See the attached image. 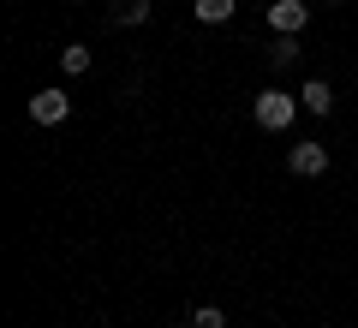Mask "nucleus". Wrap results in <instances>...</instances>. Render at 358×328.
<instances>
[{
  "label": "nucleus",
  "mask_w": 358,
  "mask_h": 328,
  "mask_svg": "<svg viewBox=\"0 0 358 328\" xmlns=\"http://www.w3.org/2000/svg\"><path fill=\"white\" fill-rule=\"evenodd\" d=\"M150 18V0H120L114 6V24H143Z\"/></svg>",
  "instance_id": "obj_7"
},
{
  "label": "nucleus",
  "mask_w": 358,
  "mask_h": 328,
  "mask_svg": "<svg viewBox=\"0 0 358 328\" xmlns=\"http://www.w3.org/2000/svg\"><path fill=\"white\" fill-rule=\"evenodd\" d=\"M299 101H305L310 114H329V108H334V90H329V84H322V78H310V84H305V90H299Z\"/></svg>",
  "instance_id": "obj_5"
},
{
  "label": "nucleus",
  "mask_w": 358,
  "mask_h": 328,
  "mask_svg": "<svg viewBox=\"0 0 358 328\" xmlns=\"http://www.w3.org/2000/svg\"><path fill=\"white\" fill-rule=\"evenodd\" d=\"M66 114H72V96H66V90H36V96H30V120H36V126H60Z\"/></svg>",
  "instance_id": "obj_3"
},
{
  "label": "nucleus",
  "mask_w": 358,
  "mask_h": 328,
  "mask_svg": "<svg viewBox=\"0 0 358 328\" xmlns=\"http://www.w3.org/2000/svg\"><path fill=\"white\" fill-rule=\"evenodd\" d=\"M322 6H334V0H322Z\"/></svg>",
  "instance_id": "obj_11"
},
{
  "label": "nucleus",
  "mask_w": 358,
  "mask_h": 328,
  "mask_svg": "<svg viewBox=\"0 0 358 328\" xmlns=\"http://www.w3.org/2000/svg\"><path fill=\"white\" fill-rule=\"evenodd\" d=\"M305 18H310L305 0H268V30H275V36H299Z\"/></svg>",
  "instance_id": "obj_2"
},
{
  "label": "nucleus",
  "mask_w": 358,
  "mask_h": 328,
  "mask_svg": "<svg viewBox=\"0 0 358 328\" xmlns=\"http://www.w3.org/2000/svg\"><path fill=\"white\" fill-rule=\"evenodd\" d=\"M287 167H293L299 179H322V173H329V150H322V143H293Z\"/></svg>",
  "instance_id": "obj_4"
},
{
  "label": "nucleus",
  "mask_w": 358,
  "mask_h": 328,
  "mask_svg": "<svg viewBox=\"0 0 358 328\" xmlns=\"http://www.w3.org/2000/svg\"><path fill=\"white\" fill-rule=\"evenodd\" d=\"M192 322H197V328H227V316H221L215 304H197V316H192Z\"/></svg>",
  "instance_id": "obj_10"
},
{
  "label": "nucleus",
  "mask_w": 358,
  "mask_h": 328,
  "mask_svg": "<svg viewBox=\"0 0 358 328\" xmlns=\"http://www.w3.org/2000/svg\"><path fill=\"white\" fill-rule=\"evenodd\" d=\"M299 108H305V101L287 96V90H263V96L251 101V114H257V126H263V131H287L299 120Z\"/></svg>",
  "instance_id": "obj_1"
},
{
  "label": "nucleus",
  "mask_w": 358,
  "mask_h": 328,
  "mask_svg": "<svg viewBox=\"0 0 358 328\" xmlns=\"http://www.w3.org/2000/svg\"><path fill=\"white\" fill-rule=\"evenodd\" d=\"M299 54H305V48H299V36H275V48H268V60H275V66H293Z\"/></svg>",
  "instance_id": "obj_8"
},
{
  "label": "nucleus",
  "mask_w": 358,
  "mask_h": 328,
  "mask_svg": "<svg viewBox=\"0 0 358 328\" xmlns=\"http://www.w3.org/2000/svg\"><path fill=\"white\" fill-rule=\"evenodd\" d=\"M233 6H239V0H197V18H203V24H227Z\"/></svg>",
  "instance_id": "obj_6"
},
{
  "label": "nucleus",
  "mask_w": 358,
  "mask_h": 328,
  "mask_svg": "<svg viewBox=\"0 0 358 328\" xmlns=\"http://www.w3.org/2000/svg\"><path fill=\"white\" fill-rule=\"evenodd\" d=\"M60 66H66V72H90V48H84V42H78V48H66Z\"/></svg>",
  "instance_id": "obj_9"
}]
</instances>
